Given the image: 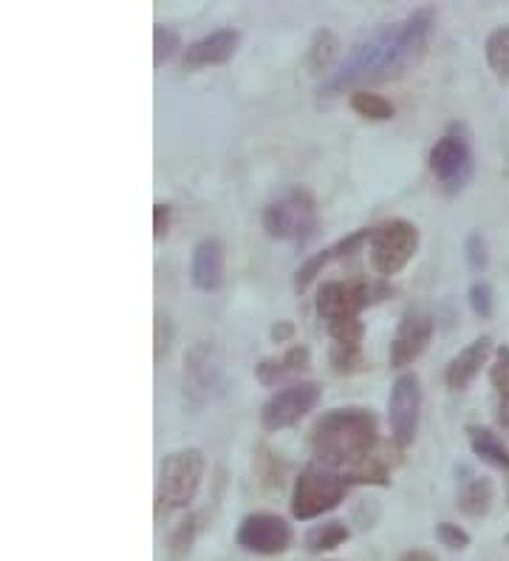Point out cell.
<instances>
[{
	"instance_id": "cell-8",
	"label": "cell",
	"mask_w": 509,
	"mask_h": 561,
	"mask_svg": "<svg viewBox=\"0 0 509 561\" xmlns=\"http://www.w3.org/2000/svg\"><path fill=\"white\" fill-rule=\"evenodd\" d=\"M385 295V284H373V280H328L320 287L314 309L326 323L348 321V318H360L362 309L382 301Z\"/></svg>"
},
{
	"instance_id": "cell-10",
	"label": "cell",
	"mask_w": 509,
	"mask_h": 561,
	"mask_svg": "<svg viewBox=\"0 0 509 561\" xmlns=\"http://www.w3.org/2000/svg\"><path fill=\"white\" fill-rule=\"evenodd\" d=\"M320 398H323V389H320V383H312V380H300V383H289L278 389L261 405L264 432L275 434L298 425L309 411L317 409Z\"/></svg>"
},
{
	"instance_id": "cell-4",
	"label": "cell",
	"mask_w": 509,
	"mask_h": 561,
	"mask_svg": "<svg viewBox=\"0 0 509 561\" xmlns=\"http://www.w3.org/2000/svg\"><path fill=\"white\" fill-rule=\"evenodd\" d=\"M264 230L275 241H294L305 244L320 230V216L314 196L303 187L284 193L264 210Z\"/></svg>"
},
{
	"instance_id": "cell-27",
	"label": "cell",
	"mask_w": 509,
	"mask_h": 561,
	"mask_svg": "<svg viewBox=\"0 0 509 561\" xmlns=\"http://www.w3.org/2000/svg\"><path fill=\"white\" fill-rule=\"evenodd\" d=\"M182 48V37L173 26H157L153 28V66L162 69L164 62H170L176 57V51Z\"/></svg>"
},
{
	"instance_id": "cell-7",
	"label": "cell",
	"mask_w": 509,
	"mask_h": 561,
	"mask_svg": "<svg viewBox=\"0 0 509 561\" xmlns=\"http://www.w3.org/2000/svg\"><path fill=\"white\" fill-rule=\"evenodd\" d=\"M430 173L436 176L439 187L448 196H459L464 187L470 185L475 171V157L473 145H470L467 130L462 125H453V128L439 139V142L430 148Z\"/></svg>"
},
{
	"instance_id": "cell-34",
	"label": "cell",
	"mask_w": 509,
	"mask_h": 561,
	"mask_svg": "<svg viewBox=\"0 0 509 561\" xmlns=\"http://www.w3.org/2000/svg\"><path fill=\"white\" fill-rule=\"evenodd\" d=\"M400 561H439V559H436V553H430V550H407V553L400 556Z\"/></svg>"
},
{
	"instance_id": "cell-18",
	"label": "cell",
	"mask_w": 509,
	"mask_h": 561,
	"mask_svg": "<svg viewBox=\"0 0 509 561\" xmlns=\"http://www.w3.org/2000/svg\"><path fill=\"white\" fill-rule=\"evenodd\" d=\"M467 439L473 454L482 462L509 473V448L493 428H487V425H467Z\"/></svg>"
},
{
	"instance_id": "cell-1",
	"label": "cell",
	"mask_w": 509,
	"mask_h": 561,
	"mask_svg": "<svg viewBox=\"0 0 509 561\" xmlns=\"http://www.w3.org/2000/svg\"><path fill=\"white\" fill-rule=\"evenodd\" d=\"M433 26L436 12L430 7H421L402 21L380 26L328 71L326 80L320 82V94L337 96L346 91L354 94V91H366V85L373 82L400 80L425 57Z\"/></svg>"
},
{
	"instance_id": "cell-23",
	"label": "cell",
	"mask_w": 509,
	"mask_h": 561,
	"mask_svg": "<svg viewBox=\"0 0 509 561\" xmlns=\"http://www.w3.org/2000/svg\"><path fill=\"white\" fill-rule=\"evenodd\" d=\"M489 383L496 389L498 411H501V423L509 420V346H498L493 355V366H489Z\"/></svg>"
},
{
	"instance_id": "cell-12",
	"label": "cell",
	"mask_w": 509,
	"mask_h": 561,
	"mask_svg": "<svg viewBox=\"0 0 509 561\" xmlns=\"http://www.w3.org/2000/svg\"><path fill=\"white\" fill-rule=\"evenodd\" d=\"M433 332H436V321L428 316V312H421V309H407L394 332L391 352H387L391 366H394V369H407V366H414V363L425 355L430 341H433Z\"/></svg>"
},
{
	"instance_id": "cell-22",
	"label": "cell",
	"mask_w": 509,
	"mask_h": 561,
	"mask_svg": "<svg viewBox=\"0 0 509 561\" xmlns=\"http://www.w3.org/2000/svg\"><path fill=\"white\" fill-rule=\"evenodd\" d=\"M351 111L357 117L368 119V123H387V119L394 117V105L391 100H385L382 94H373V91H354L351 94Z\"/></svg>"
},
{
	"instance_id": "cell-35",
	"label": "cell",
	"mask_w": 509,
	"mask_h": 561,
	"mask_svg": "<svg viewBox=\"0 0 509 561\" xmlns=\"http://www.w3.org/2000/svg\"><path fill=\"white\" fill-rule=\"evenodd\" d=\"M504 488H507V502H509V473H507V480H504Z\"/></svg>"
},
{
	"instance_id": "cell-31",
	"label": "cell",
	"mask_w": 509,
	"mask_h": 561,
	"mask_svg": "<svg viewBox=\"0 0 509 561\" xmlns=\"http://www.w3.org/2000/svg\"><path fill=\"white\" fill-rule=\"evenodd\" d=\"M170 216H173L170 205L153 207V236H157V241H162L170 233Z\"/></svg>"
},
{
	"instance_id": "cell-33",
	"label": "cell",
	"mask_w": 509,
	"mask_h": 561,
	"mask_svg": "<svg viewBox=\"0 0 509 561\" xmlns=\"http://www.w3.org/2000/svg\"><path fill=\"white\" fill-rule=\"evenodd\" d=\"M292 335H294V327L289 321H278L275 327H271V341L275 343L292 341Z\"/></svg>"
},
{
	"instance_id": "cell-20",
	"label": "cell",
	"mask_w": 509,
	"mask_h": 561,
	"mask_svg": "<svg viewBox=\"0 0 509 561\" xmlns=\"http://www.w3.org/2000/svg\"><path fill=\"white\" fill-rule=\"evenodd\" d=\"M348 536L351 534H348L346 522H323V525H314L312 530L305 534V550H309V553H328V550H337L339 545H346Z\"/></svg>"
},
{
	"instance_id": "cell-6",
	"label": "cell",
	"mask_w": 509,
	"mask_h": 561,
	"mask_svg": "<svg viewBox=\"0 0 509 561\" xmlns=\"http://www.w3.org/2000/svg\"><path fill=\"white\" fill-rule=\"evenodd\" d=\"M419 250V227L407 219H387L371 230L368 253L371 267L380 278H394L410 264Z\"/></svg>"
},
{
	"instance_id": "cell-19",
	"label": "cell",
	"mask_w": 509,
	"mask_h": 561,
	"mask_svg": "<svg viewBox=\"0 0 509 561\" xmlns=\"http://www.w3.org/2000/svg\"><path fill=\"white\" fill-rule=\"evenodd\" d=\"M493 507V482L487 477H473L459 491V511L470 519H482Z\"/></svg>"
},
{
	"instance_id": "cell-9",
	"label": "cell",
	"mask_w": 509,
	"mask_h": 561,
	"mask_svg": "<svg viewBox=\"0 0 509 561\" xmlns=\"http://www.w3.org/2000/svg\"><path fill=\"white\" fill-rule=\"evenodd\" d=\"M421 417V380L416 371H402L394 380L391 398H387V423L391 439L400 451H407L416 443Z\"/></svg>"
},
{
	"instance_id": "cell-25",
	"label": "cell",
	"mask_w": 509,
	"mask_h": 561,
	"mask_svg": "<svg viewBox=\"0 0 509 561\" xmlns=\"http://www.w3.org/2000/svg\"><path fill=\"white\" fill-rule=\"evenodd\" d=\"M212 350L207 346V343H198L196 350L187 355V375L193 377V383L198 386V389H210L212 383H216V363L210 360Z\"/></svg>"
},
{
	"instance_id": "cell-29",
	"label": "cell",
	"mask_w": 509,
	"mask_h": 561,
	"mask_svg": "<svg viewBox=\"0 0 509 561\" xmlns=\"http://www.w3.org/2000/svg\"><path fill=\"white\" fill-rule=\"evenodd\" d=\"M467 301L478 318L493 316V287H489L487 280H475L467 293Z\"/></svg>"
},
{
	"instance_id": "cell-36",
	"label": "cell",
	"mask_w": 509,
	"mask_h": 561,
	"mask_svg": "<svg viewBox=\"0 0 509 561\" xmlns=\"http://www.w3.org/2000/svg\"><path fill=\"white\" fill-rule=\"evenodd\" d=\"M504 425H507V432H509V420H507V423H504Z\"/></svg>"
},
{
	"instance_id": "cell-21",
	"label": "cell",
	"mask_w": 509,
	"mask_h": 561,
	"mask_svg": "<svg viewBox=\"0 0 509 561\" xmlns=\"http://www.w3.org/2000/svg\"><path fill=\"white\" fill-rule=\"evenodd\" d=\"M339 55V41L337 35H334L332 28H317L312 37V46H309V69L314 71V75H323V71H328L334 66V60H337Z\"/></svg>"
},
{
	"instance_id": "cell-26",
	"label": "cell",
	"mask_w": 509,
	"mask_h": 561,
	"mask_svg": "<svg viewBox=\"0 0 509 561\" xmlns=\"http://www.w3.org/2000/svg\"><path fill=\"white\" fill-rule=\"evenodd\" d=\"M196 536H198V519L196 516H187L184 522H178L173 527V534L167 539V553L170 561H184L190 556L193 545H196Z\"/></svg>"
},
{
	"instance_id": "cell-28",
	"label": "cell",
	"mask_w": 509,
	"mask_h": 561,
	"mask_svg": "<svg viewBox=\"0 0 509 561\" xmlns=\"http://www.w3.org/2000/svg\"><path fill=\"white\" fill-rule=\"evenodd\" d=\"M436 539L441 541V548L448 550L470 548V534L462 525H453V522H439V525H436Z\"/></svg>"
},
{
	"instance_id": "cell-13",
	"label": "cell",
	"mask_w": 509,
	"mask_h": 561,
	"mask_svg": "<svg viewBox=\"0 0 509 561\" xmlns=\"http://www.w3.org/2000/svg\"><path fill=\"white\" fill-rule=\"evenodd\" d=\"M238 46H241V32H235V28H216V32L204 35L201 41L184 48V66L187 69L224 66V62L235 57Z\"/></svg>"
},
{
	"instance_id": "cell-30",
	"label": "cell",
	"mask_w": 509,
	"mask_h": 561,
	"mask_svg": "<svg viewBox=\"0 0 509 561\" xmlns=\"http://www.w3.org/2000/svg\"><path fill=\"white\" fill-rule=\"evenodd\" d=\"M464 253H467V264L473 273H484L487 267V241H484L482 233H470L467 241H464Z\"/></svg>"
},
{
	"instance_id": "cell-15",
	"label": "cell",
	"mask_w": 509,
	"mask_h": 561,
	"mask_svg": "<svg viewBox=\"0 0 509 561\" xmlns=\"http://www.w3.org/2000/svg\"><path fill=\"white\" fill-rule=\"evenodd\" d=\"M368 241H371V230H357V233L346 236V239H339L337 244H332V247H326V250H320V253L309 255V259H305L303 264L298 267V273H294V289H298V293H305V289L314 284V278H317V275L323 273L328 264H332V261L346 259V255L357 253V250H360L362 244H368Z\"/></svg>"
},
{
	"instance_id": "cell-32",
	"label": "cell",
	"mask_w": 509,
	"mask_h": 561,
	"mask_svg": "<svg viewBox=\"0 0 509 561\" xmlns=\"http://www.w3.org/2000/svg\"><path fill=\"white\" fill-rule=\"evenodd\" d=\"M167 346H170V321L167 318L157 316V360H162Z\"/></svg>"
},
{
	"instance_id": "cell-3",
	"label": "cell",
	"mask_w": 509,
	"mask_h": 561,
	"mask_svg": "<svg viewBox=\"0 0 509 561\" xmlns=\"http://www.w3.org/2000/svg\"><path fill=\"white\" fill-rule=\"evenodd\" d=\"M204 471H207V459L198 448H182L164 457L162 468H159L157 482V502L164 511H184L196 500L198 488L204 482Z\"/></svg>"
},
{
	"instance_id": "cell-2",
	"label": "cell",
	"mask_w": 509,
	"mask_h": 561,
	"mask_svg": "<svg viewBox=\"0 0 509 561\" xmlns=\"http://www.w3.org/2000/svg\"><path fill=\"white\" fill-rule=\"evenodd\" d=\"M377 448H380L377 417L373 411L360 405L326 411L312 428L314 466L346 477L351 485H391L385 459L377 454Z\"/></svg>"
},
{
	"instance_id": "cell-11",
	"label": "cell",
	"mask_w": 509,
	"mask_h": 561,
	"mask_svg": "<svg viewBox=\"0 0 509 561\" xmlns=\"http://www.w3.org/2000/svg\"><path fill=\"white\" fill-rule=\"evenodd\" d=\"M294 534L292 525L278 514H250L238 525L235 541L238 548L255 556H280L289 550Z\"/></svg>"
},
{
	"instance_id": "cell-24",
	"label": "cell",
	"mask_w": 509,
	"mask_h": 561,
	"mask_svg": "<svg viewBox=\"0 0 509 561\" xmlns=\"http://www.w3.org/2000/svg\"><path fill=\"white\" fill-rule=\"evenodd\" d=\"M487 62H489V71L496 75V80L501 85H509V26L496 28L493 35L487 37Z\"/></svg>"
},
{
	"instance_id": "cell-5",
	"label": "cell",
	"mask_w": 509,
	"mask_h": 561,
	"mask_svg": "<svg viewBox=\"0 0 509 561\" xmlns=\"http://www.w3.org/2000/svg\"><path fill=\"white\" fill-rule=\"evenodd\" d=\"M351 482L323 466H309L300 471L292 488V516L300 522L320 519L334 511L348 496Z\"/></svg>"
},
{
	"instance_id": "cell-17",
	"label": "cell",
	"mask_w": 509,
	"mask_h": 561,
	"mask_svg": "<svg viewBox=\"0 0 509 561\" xmlns=\"http://www.w3.org/2000/svg\"><path fill=\"white\" fill-rule=\"evenodd\" d=\"M309 363H312L309 346L305 343H292L280 357H266V360H261L255 366V377H258L261 386L271 389V386L284 383L289 377H298L300 371L309 369Z\"/></svg>"
},
{
	"instance_id": "cell-37",
	"label": "cell",
	"mask_w": 509,
	"mask_h": 561,
	"mask_svg": "<svg viewBox=\"0 0 509 561\" xmlns=\"http://www.w3.org/2000/svg\"><path fill=\"white\" fill-rule=\"evenodd\" d=\"M507 545H509V534H507Z\"/></svg>"
},
{
	"instance_id": "cell-14",
	"label": "cell",
	"mask_w": 509,
	"mask_h": 561,
	"mask_svg": "<svg viewBox=\"0 0 509 561\" xmlns=\"http://www.w3.org/2000/svg\"><path fill=\"white\" fill-rule=\"evenodd\" d=\"M496 355V346H493V337H475L470 346H464L453 360L448 363V371H444V383L450 391H464L475 377L482 375V369L489 363V357Z\"/></svg>"
},
{
	"instance_id": "cell-16",
	"label": "cell",
	"mask_w": 509,
	"mask_h": 561,
	"mask_svg": "<svg viewBox=\"0 0 509 561\" xmlns=\"http://www.w3.org/2000/svg\"><path fill=\"white\" fill-rule=\"evenodd\" d=\"M190 280L201 293H216L224 280V244L218 239H201L193 247Z\"/></svg>"
}]
</instances>
